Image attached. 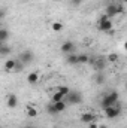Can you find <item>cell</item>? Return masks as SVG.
Masks as SVG:
<instances>
[{
  "label": "cell",
  "instance_id": "obj_5",
  "mask_svg": "<svg viewBox=\"0 0 127 128\" xmlns=\"http://www.w3.org/2000/svg\"><path fill=\"white\" fill-rule=\"evenodd\" d=\"M73 49H75V45H73V42L72 40H67V42H64L63 45L60 46V51L63 52V54H72L73 52Z\"/></svg>",
  "mask_w": 127,
  "mask_h": 128
},
{
  "label": "cell",
  "instance_id": "obj_23",
  "mask_svg": "<svg viewBox=\"0 0 127 128\" xmlns=\"http://www.w3.org/2000/svg\"><path fill=\"white\" fill-rule=\"evenodd\" d=\"M94 67H96V68H99V70H102V68L105 67V61H96Z\"/></svg>",
  "mask_w": 127,
  "mask_h": 128
},
{
  "label": "cell",
  "instance_id": "obj_21",
  "mask_svg": "<svg viewBox=\"0 0 127 128\" xmlns=\"http://www.w3.org/2000/svg\"><path fill=\"white\" fill-rule=\"evenodd\" d=\"M51 28H52L54 32H61V30H63V24H61V22H52V24H51Z\"/></svg>",
  "mask_w": 127,
  "mask_h": 128
},
{
  "label": "cell",
  "instance_id": "obj_2",
  "mask_svg": "<svg viewBox=\"0 0 127 128\" xmlns=\"http://www.w3.org/2000/svg\"><path fill=\"white\" fill-rule=\"evenodd\" d=\"M97 27H99V30H100V32H111V30H112V27H114V24H112L111 18H109L106 14H103V15L100 16L99 22H97Z\"/></svg>",
  "mask_w": 127,
  "mask_h": 128
},
{
  "label": "cell",
  "instance_id": "obj_29",
  "mask_svg": "<svg viewBox=\"0 0 127 128\" xmlns=\"http://www.w3.org/2000/svg\"><path fill=\"white\" fill-rule=\"evenodd\" d=\"M124 49H126V51H127V42H126V43H124Z\"/></svg>",
  "mask_w": 127,
  "mask_h": 128
},
{
  "label": "cell",
  "instance_id": "obj_22",
  "mask_svg": "<svg viewBox=\"0 0 127 128\" xmlns=\"http://www.w3.org/2000/svg\"><path fill=\"white\" fill-rule=\"evenodd\" d=\"M118 58H120V57H118L117 54H109V55H108V63H117Z\"/></svg>",
  "mask_w": 127,
  "mask_h": 128
},
{
  "label": "cell",
  "instance_id": "obj_12",
  "mask_svg": "<svg viewBox=\"0 0 127 128\" xmlns=\"http://www.w3.org/2000/svg\"><path fill=\"white\" fill-rule=\"evenodd\" d=\"M12 52V48L11 46H8L6 43H0V54L2 55H9Z\"/></svg>",
  "mask_w": 127,
  "mask_h": 128
},
{
  "label": "cell",
  "instance_id": "obj_7",
  "mask_svg": "<svg viewBox=\"0 0 127 128\" xmlns=\"http://www.w3.org/2000/svg\"><path fill=\"white\" fill-rule=\"evenodd\" d=\"M105 14H106L109 18H114L115 15H118V14H117V3H109V4L106 6Z\"/></svg>",
  "mask_w": 127,
  "mask_h": 128
},
{
  "label": "cell",
  "instance_id": "obj_20",
  "mask_svg": "<svg viewBox=\"0 0 127 128\" xmlns=\"http://www.w3.org/2000/svg\"><path fill=\"white\" fill-rule=\"evenodd\" d=\"M55 104V107H57V110H58V113H61L66 110V103L64 101H58V103H54Z\"/></svg>",
  "mask_w": 127,
  "mask_h": 128
},
{
  "label": "cell",
  "instance_id": "obj_16",
  "mask_svg": "<svg viewBox=\"0 0 127 128\" xmlns=\"http://www.w3.org/2000/svg\"><path fill=\"white\" fill-rule=\"evenodd\" d=\"M64 97H66V96H63L61 92H58V91H57V92H55L54 96L51 97V101H52V103H58V101H64Z\"/></svg>",
  "mask_w": 127,
  "mask_h": 128
},
{
  "label": "cell",
  "instance_id": "obj_15",
  "mask_svg": "<svg viewBox=\"0 0 127 128\" xmlns=\"http://www.w3.org/2000/svg\"><path fill=\"white\" fill-rule=\"evenodd\" d=\"M9 39V33L6 28H0V43H6V40Z\"/></svg>",
  "mask_w": 127,
  "mask_h": 128
},
{
  "label": "cell",
  "instance_id": "obj_3",
  "mask_svg": "<svg viewBox=\"0 0 127 128\" xmlns=\"http://www.w3.org/2000/svg\"><path fill=\"white\" fill-rule=\"evenodd\" d=\"M120 113H121V104H120V101H118L117 104L109 106V107L105 109V116H106L108 119H115V118L120 116Z\"/></svg>",
  "mask_w": 127,
  "mask_h": 128
},
{
  "label": "cell",
  "instance_id": "obj_25",
  "mask_svg": "<svg viewBox=\"0 0 127 128\" xmlns=\"http://www.w3.org/2000/svg\"><path fill=\"white\" fill-rule=\"evenodd\" d=\"M117 14H124V8H123V4H117Z\"/></svg>",
  "mask_w": 127,
  "mask_h": 128
},
{
  "label": "cell",
  "instance_id": "obj_18",
  "mask_svg": "<svg viewBox=\"0 0 127 128\" xmlns=\"http://www.w3.org/2000/svg\"><path fill=\"white\" fill-rule=\"evenodd\" d=\"M58 92H61V94H63V96H69V94H70V88H69V86H66V85H60V86H58Z\"/></svg>",
  "mask_w": 127,
  "mask_h": 128
},
{
  "label": "cell",
  "instance_id": "obj_1",
  "mask_svg": "<svg viewBox=\"0 0 127 128\" xmlns=\"http://www.w3.org/2000/svg\"><path fill=\"white\" fill-rule=\"evenodd\" d=\"M118 101H120L118 92L112 91V92L106 94V96L102 98V107H103V109H106V107H109V106H114V104H117Z\"/></svg>",
  "mask_w": 127,
  "mask_h": 128
},
{
  "label": "cell",
  "instance_id": "obj_26",
  "mask_svg": "<svg viewBox=\"0 0 127 128\" xmlns=\"http://www.w3.org/2000/svg\"><path fill=\"white\" fill-rule=\"evenodd\" d=\"M70 3H72V6H79L82 3V0H70Z\"/></svg>",
  "mask_w": 127,
  "mask_h": 128
},
{
  "label": "cell",
  "instance_id": "obj_19",
  "mask_svg": "<svg viewBox=\"0 0 127 128\" xmlns=\"http://www.w3.org/2000/svg\"><path fill=\"white\" fill-rule=\"evenodd\" d=\"M78 61H79V64H87L90 61V58H88V55L81 54V55H78Z\"/></svg>",
  "mask_w": 127,
  "mask_h": 128
},
{
  "label": "cell",
  "instance_id": "obj_10",
  "mask_svg": "<svg viewBox=\"0 0 127 128\" xmlns=\"http://www.w3.org/2000/svg\"><path fill=\"white\" fill-rule=\"evenodd\" d=\"M17 104H18V98H17V96H15V94H11V96L8 97V106H9L11 109H15Z\"/></svg>",
  "mask_w": 127,
  "mask_h": 128
},
{
  "label": "cell",
  "instance_id": "obj_8",
  "mask_svg": "<svg viewBox=\"0 0 127 128\" xmlns=\"http://www.w3.org/2000/svg\"><path fill=\"white\" fill-rule=\"evenodd\" d=\"M81 121L84 122V124H91V122H96V116L93 113H88V112H85V113H82V116H81Z\"/></svg>",
  "mask_w": 127,
  "mask_h": 128
},
{
  "label": "cell",
  "instance_id": "obj_30",
  "mask_svg": "<svg viewBox=\"0 0 127 128\" xmlns=\"http://www.w3.org/2000/svg\"><path fill=\"white\" fill-rule=\"evenodd\" d=\"M121 2H123V3H127V0H121Z\"/></svg>",
  "mask_w": 127,
  "mask_h": 128
},
{
  "label": "cell",
  "instance_id": "obj_13",
  "mask_svg": "<svg viewBox=\"0 0 127 128\" xmlns=\"http://www.w3.org/2000/svg\"><path fill=\"white\" fill-rule=\"evenodd\" d=\"M67 63L72 64V66H78V64H79V61H78V55L73 54V52L69 54V55H67Z\"/></svg>",
  "mask_w": 127,
  "mask_h": 128
},
{
  "label": "cell",
  "instance_id": "obj_11",
  "mask_svg": "<svg viewBox=\"0 0 127 128\" xmlns=\"http://www.w3.org/2000/svg\"><path fill=\"white\" fill-rule=\"evenodd\" d=\"M37 80H39V73H36V72H32V73H29V74H27V82H29V84H36V82H37Z\"/></svg>",
  "mask_w": 127,
  "mask_h": 128
},
{
  "label": "cell",
  "instance_id": "obj_32",
  "mask_svg": "<svg viewBox=\"0 0 127 128\" xmlns=\"http://www.w3.org/2000/svg\"><path fill=\"white\" fill-rule=\"evenodd\" d=\"M126 90H127V80H126Z\"/></svg>",
  "mask_w": 127,
  "mask_h": 128
},
{
  "label": "cell",
  "instance_id": "obj_31",
  "mask_svg": "<svg viewBox=\"0 0 127 128\" xmlns=\"http://www.w3.org/2000/svg\"><path fill=\"white\" fill-rule=\"evenodd\" d=\"M52 2H60V0H52Z\"/></svg>",
  "mask_w": 127,
  "mask_h": 128
},
{
  "label": "cell",
  "instance_id": "obj_28",
  "mask_svg": "<svg viewBox=\"0 0 127 128\" xmlns=\"http://www.w3.org/2000/svg\"><path fill=\"white\" fill-rule=\"evenodd\" d=\"M0 18H5V10H3V9L0 10Z\"/></svg>",
  "mask_w": 127,
  "mask_h": 128
},
{
  "label": "cell",
  "instance_id": "obj_27",
  "mask_svg": "<svg viewBox=\"0 0 127 128\" xmlns=\"http://www.w3.org/2000/svg\"><path fill=\"white\" fill-rule=\"evenodd\" d=\"M88 128H100V127H99V124H96V122H91V124H88Z\"/></svg>",
  "mask_w": 127,
  "mask_h": 128
},
{
  "label": "cell",
  "instance_id": "obj_14",
  "mask_svg": "<svg viewBox=\"0 0 127 128\" xmlns=\"http://www.w3.org/2000/svg\"><path fill=\"white\" fill-rule=\"evenodd\" d=\"M46 112H48L49 115H52V116H54V115H58V110H57V107H55V104H54L52 101L46 106Z\"/></svg>",
  "mask_w": 127,
  "mask_h": 128
},
{
  "label": "cell",
  "instance_id": "obj_4",
  "mask_svg": "<svg viewBox=\"0 0 127 128\" xmlns=\"http://www.w3.org/2000/svg\"><path fill=\"white\" fill-rule=\"evenodd\" d=\"M67 100H69L70 104H79L82 101V96L78 91H70V94L67 96Z\"/></svg>",
  "mask_w": 127,
  "mask_h": 128
},
{
  "label": "cell",
  "instance_id": "obj_9",
  "mask_svg": "<svg viewBox=\"0 0 127 128\" xmlns=\"http://www.w3.org/2000/svg\"><path fill=\"white\" fill-rule=\"evenodd\" d=\"M17 66H18V61H17V60H8V61L5 63V70H6V72L17 70Z\"/></svg>",
  "mask_w": 127,
  "mask_h": 128
},
{
  "label": "cell",
  "instance_id": "obj_17",
  "mask_svg": "<svg viewBox=\"0 0 127 128\" xmlns=\"http://www.w3.org/2000/svg\"><path fill=\"white\" fill-rule=\"evenodd\" d=\"M37 109L36 107H33V106H27V116H30V118H36L37 116Z\"/></svg>",
  "mask_w": 127,
  "mask_h": 128
},
{
  "label": "cell",
  "instance_id": "obj_24",
  "mask_svg": "<svg viewBox=\"0 0 127 128\" xmlns=\"http://www.w3.org/2000/svg\"><path fill=\"white\" fill-rule=\"evenodd\" d=\"M103 80H105V78L102 74H97L96 76V84H103Z\"/></svg>",
  "mask_w": 127,
  "mask_h": 128
},
{
  "label": "cell",
  "instance_id": "obj_6",
  "mask_svg": "<svg viewBox=\"0 0 127 128\" xmlns=\"http://www.w3.org/2000/svg\"><path fill=\"white\" fill-rule=\"evenodd\" d=\"M20 61L24 64V66H27V64H30L33 61V54L32 51H24L21 55H20Z\"/></svg>",
  "mask_w": 127,
  "mask_h": 128
}]
</instances>
